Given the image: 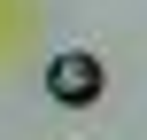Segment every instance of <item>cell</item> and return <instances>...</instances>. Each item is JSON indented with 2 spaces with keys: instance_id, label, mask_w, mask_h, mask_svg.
<instances>
[{
  "instance_id": "6da1fadb",
  "label": "cell",
  "mask_w": 147,
  "mask_h": 140,
  "mask_svg": "<svg viewBox=\"0 0 147 140\" xmlns=\"http://www.w3.org/2000/svg\"><path fill=\"white\" fill-rule=\"evenodd\" d=\"M47 94H54L62 109H85V101L101 94V55H85V47L54 55V62H47Z\"/></svg>"
}]
</instances>
